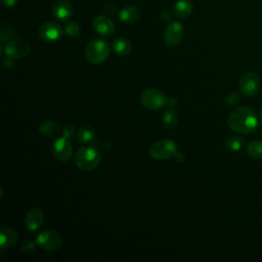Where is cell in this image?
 Listing matches in <instances>:
<instances>
[{
  "instance_id": "d6986e66",
  "label": "cell",
  "mask_w": 262,
  "mask_h": 262,
  "mask_svg": "<svg viewBox=\"0 0 262 262\" xmlns=\"http://www.w3.org/2000/svg\"><path fill=\"white\" fill-rule=\"evenodd\" d=\"M112 47H113V50L120 56H126L132 50L131 42L124 37L116 38L112 43Z\"/></svg>"
},
{
  "instance_id": "f546056e",
  "label": "cell",
  "mask_w": 262,
  "mask_h": 262,
  "mask_svg": "<svg viewBox=\"0 0 262 262\" xmlns=\"http://www.w3.org/2000/svg\"><path fill=\"white\" fill-rule=\"evenodd\" d=\"M16 2H17V0H2L3 5H4L5 7H8V8L15 6V5H16Z\"/></svg>"
},
{
  "instance_id": "7a4b0ae2",
  "label": "cell",
  "mask_w": 262,
  "mask_h": 262,
  "mask_svg": "<svg viewBox=\"0 0 262 262\" xmlns=\"http://www.w3.org/2000/svg\"><path fill=\"white\" fill-rule=\"evenodd\" d=\"M101 161V156L97 149L91 146L80 147L75 155L76 166L83 171L94 170L98 167Z\"/></svg>"
},
{
  "instance_id": "8992f818",
  "label": "cell",
  "mask_w": 262,
  "mask_h": 262,
  "mask_svg": "<svg viewBox=\"0 0 262 262\" xmlns=\"http://www.w3.org/2000/svg\"><path fill=\"white\" fill-rule=\"evenodd\" d=\"M36 243L37 246H39L41 249L48 252H53L59 249L61 245V238L55 230L45 229L38 234Z\"/></svg>"
},
{
  "instance_id": "5bb4252c",
  "label": "cell",
  "mask_w": 262,
  "mask_h": 262,
  "mask_svg": "<svg viewBox=\"0 0 262 262\" xmlns=\"http://www.w3.org/2000/svg\"><path fill=\"white\" fill-rule=\"evenodd\" d=\"M44 221V213L38 208L31 209L25 217V226L30 231L38 230Z\"/></svg>"
},
{
  "instance_id": "44dd1931",
  "label": "cell",
  "mask_w": 262,
  "mask_h": 262,
  "mask_svg": "<svg viewBox=\"0 0 262 262\" xmlns=\"http://www.w3.org/2000/svg\"><path fill=\"white\" fill-rule=\"evenodd\" d=\"M177 122H178V115L175 112V110L172 108V107L167 108L164 112L163 117H162L163 126L166 129H172V128H174L176 126Z\"/></svg>"
},
{
  "instance_id": "4fadbf2b",
  "label": "cell",
  "mask_w": 262,
  "mask_h": 262,
  "mask_svg": "<svg viewBox=\"0 0 262 262\" xmlns=\"http://www.w3.org/2000/svg\"><path fill=\"white\" fill-rule=\"evenodd\" d=\"M92 28L98 35L103 37H110L115 33L113 21L104 15L95 16L92 21Z\"/></svg>"
},
{
  "instance_id": "6da1fadb",
  "label": "cell",
  "mask_w": 262,
  "mask_h": 262,
  "mask_svg": "<svg viewBox=\"0 0 262 262\" xmlns=\"http://www.w3.org/2000/svg\"><path fill=\"white\" fill-rule=\"evenodd\" d=\"M227 125L232 131L249 134L256 130L258 118L251 108L242 106L233 110L228 115Z\"/></svg>"
},
{
  "instance_id": "ac0fdd59",
  "label": "cell",
  "mask_w": 262,
  "mask_h": 262,
  "mask_svg": "<svg viewBox=\"0 0 262 262\" xmlns=\"http://www.w3.org/2000/svg\"><path fill=\"white\" fill-rule=\"evenodd\" d=\"M38 131L41 135L45 137H54L60 132V125L56 121L47 120L41 123L38 128Z\"/></svg>"
},
{
  "instance_id": "52a82bcc",
  "label": "cell",
  "mask_w": 262,
  "mask_h": 262,
  "mask_svg": "<svg viewBox=\"0 0 262 262\" xmlns=\"http://www.w3.org/2000/svg\"><path fill=\"white\" fill-rule=\"evenodd\" d=\"M141 103L149 110H159L166 104L167 98L165 94L159 89L149 88L144 90L140 96Z\"/></svg>"
},
{
  "instance_id": "4316f807",
  "label": "cell",
  "mask_w": 262,
  "mask_h": 262,
  "mask_svg": "<svg viewBox=\"0 0 262 262\" xmlns=\"http://www.w3.org/2000/svg\"><path fill=\"white\" fill-rule=\"evenodd\" d=\"M12 36H13V31L11 29L2 27V29H1V41L2 42L10 40L12 38Z\"/></svg>"
},
{
  "instance_id": "2e32d148",
  "label": "cell",
  "mask_w": 262,
  "mask_h": 262,
  "mask_svg": "<svg viewBox=\"0 0 262 262\" xmlns=\"http://www.w3.org/2000/svg\"><path fill=\"white\" fill-rule=\"evenodd\" d=\"M139 17H140V9L134 5L127 6L122 10H120L119 12L120 20L126 24L135 23L139 19Z\"/></svg>"
},
{
  "instance_id": "603a6c76",
  "label": "cell",
  "mask_w": 262,
  "mask_h": 262,
  "mask_svg": "<svg viewBox=\"0 0 262 262\" xmlns=\"http://www.w3.org/2000/svg\"><path fill=\"white\" fill-rule=\"evenodd\" d=\"M246 151L250 158L256 159V160H262V140L251 141L247 145Z\"/></svg>"
},
{
  "instance_id": "8fae6325",
  "label": "cell",
  "mask_w": 262,
  "mask_h": 262,
  "mask_svg": "<svg viewBox=\"0 0 262 262\" xmlns=\"http://www.w3.org/2000/svg\"><path fill=\"white\" fill-rule=\"evenodd\" d=\"M183 33L184 29L182 24L178 21H172L168 25L164 32V41L169 46H175L181 42Z\"/></svg>"
},
{
  "instance_id": "277c9868",
  "label": "cell",
  "mask_w": 262,
  "mask_h": 262,
  "mask_svg": "<svg viewBox=\"0 0 262 262\" xmlns=\"http://www.w3.org/2000/svg\"><path fill=\"white\" fill-rule=\"evenodd\" d=\"M149 156L155 160H167L177 156V145L170 139H161L155 141L148 149Z\"/></svg>"
},
{
  "instance_id": "30bf717a",
  "label": "cell",
  "mask_w": 262,
  "mask_h": 262,
  "mask_svg": "<svg viewBox=\"0 0 262 262\" xmlns=\"http://www.w3.org/2000/svg\"><path fill=\"white\" fill-rule=\"evenodd\" d=\"M39 38L45 42H54L61 38L63 31L57 21H46L39 28Z\"/></svg>"
},
{
  "instance_id": "e0dca14e",
  "label": "cell",
  "mask_w": 262,
  "mask_h": 262,
  "mask_svg": "<svg viewBox=\"0 0 262 262\" xmlns=\"http://www.w3.org/2000/svg\"><path fill=\"white\" fill-rule=\"evenodd\" d=\"M193 9V4L190 0H178L173 6V13L179 18L187 17Z\"/></svg>"
},
{
  "instance_id": "9c48e42d",
  "label": "cell",
  "mask_w": 262,
  "mask_h": 262,
  "mask_svg": "<svg viewBox=\"0 0 262 262\" xmlns=\"http://www.w3.org/2000/svg\"><path fill=\"white\" fill-rule=\"evenodd\" d=\"M51 152L60 162L69 161L73 155V147L69 138L64 136L57 138L51 145Z\"/></svg>"
},
{
  "instance_id": "5b68a950",
  "label": "cell",
  "mask_w": 262,
  "mask_h": 262,
  "mask_svg": "<svg viewBox=\"0 0 262 262\" xmlns=\"http://www.w3.org/2000/svg\"><path fill=\"white\" fill-rule=\"evenodd\" d=\"M31 47L29 43L23 39L12 38L4 45V53L8 58L18 59L27 56L30 53Z\"/></svg>"
},
{
  "instance_id": "ffe728a7",
  "label": "cell",
  "mask_w": 262,
  "mask_h": 262,
  "mask_svg": "<svg viewBox=\"0 0 262 262\" xmlns=\"http://www.w3.org/2000/svg\"><path fill=\"white\" fill-rule=\"evenodd\" d=\"M95 138V130L90 125H84L77 131V139L82 143H89Z\"/></svg>"
},
{
  "instance_id": "83f0119b",
  "label": "cell",
  "mask_w": 262,
  "mask_h": 262,
  "mask_svg": "<svg viewBox=\"0 0 262 262\" xmlns=\"http://www.w3.org/2000/svg\"><path fill=\"white\" fill-rule=\"evenodd\" d=\"M238 101H239V96L236 93L229 94L225 99V102L227 105H235Z\"/></svg>"
},
{
  "instance_id": "cb8c5ba5",
  "label": "cell",
  "mask_w": 262,
  "mask_h": 262,
  "mask_svg": "<svg viewBox=\"0 0 262 262\" xmlns=\"http://www.w3.org/2000/svg\"><path fill=\"white\" fill-rule=\"evenodd\" d=\"M64 33L71 38L78 37L81 33V29H80L79 24L75 20H69L64 26Z\"/></svg>"
},
{
  "instance_id": "d6a6232c",
  "label": "cell",
  "mask_w": 262,
  "mask_h": 262,
  "mask_svg": "<svg viewBox=\"0 0 262 262\" xmlns=\"http://www.w3.org/2000/svg\"><path fill=\"white\" fill-rule=\"evenodd\" d=\"M260 124L262 126V110H261V113H260Z\"/></svg>"
},
{
  "instance_id": "f1b7e54d",
  "label": "cell",
  "mask_w": 262,
  "mask_h": 262,
  "mask_svg": "<svg viewBox=\"0 0 262 262\" xmlns=\"http://www.w3.org/2000/svg\"><path fill=\"white\" fill-rule=\"evenodd\" d=\"M177 103H178V101H177V99H176L175 97L167 98V102H166V104H167L168 106H170V107L174 108V107L177 105Z\"/></svg>"
},
{
  "instance_id": "9a60e30c",
  "label": "cell",
  "mask_w": 262,
  "mask_h": 262,
  "mask_svg": "<svg viewBox=\"0 0 262 262\" xmlns=\"http://www.w3.org/2000/svg\"><path fill=\"white\" fill-rule=\"evenodd\" d=\"M17 232L8 226H3L0 229V249L6 250L11 248L17 242Z\"/></svg>"
},
{
  "instance_id": "ba28073f",
  "label": "cell",
  "mask_w": 262,
  "mask_h": 262,
  "mask_svg": "<svg viewBox=\"0 0 262 262\" xmlns=\"http://www.w3.org/2000/svg\"><path fill=\"white\" fill-rule=\"evenodd\" d=\"M260 87V77L254 72L244 74L239 80V91L247 97L254 96Z\"/></svg>"
},
{
  "instance_id": "7402d4cb",
  "label": "cell",
  "mask_w": 262,
  "mask_h": 262,
  "mask_svg": "<svg viewBox=\"0 0 262 262\" xmlns=\"http://www.w3.org/2000/svg\"><path fill=\"white\" fill-rule=\"evenodd\" d=\"M245 144V139L241 136H229L224 141V148L228 151H237Z\"/></svg>"
},
{
  "instance_id": "d4e9b609",
  "label": "cell",
  "mask_w": 262,
  "mask_h": 262,
  "mask_svg": "<svg viewBox=\"0 0 262 262\" xmlns=\"http://www.w3.org/2000/svg\"><path fill=\"white\" fill-rule=\"evenodd\" d=\"M35 245H37L36 241H32L30 238L25 239L20 245V250L24 253H30L35 249Z\"/></svg>"
},
{
  "instance_id": "1f68e13d",
  "label": "cell",
  "mask_w": 262,
  "mask_h": 262,
  "mask_svg": "<svg viewBox=\"0 0 262 262\" xmlns=\"http://www.w3.org/2000/svg\"><path fill=\"white\" fill-rule=\"evenodd\" d=\"M175 159H176V161H178V162H180V163H183L184 162V160H185V158H184V156L182 155V154H177V156L175 157Z\"/></svg>"
},
{
  "instance_id": "484cf974",
  "label": "cell",
  "mask_w": 262,
  "mask_h": 262,
  "mask_svg": "<svg viewBox=\"0 0 262 262\" xmlns=\"http://www.w3.org/2000/svg\"><path fill=\"white\" fill-rule=\"evenodd\" d=\"M76 133V128L74 125L72 124H67L63 129H62V136L67 137V138H72L74 136V134Z\"/></svg>"
},
{
  "instance_id": "7c38bea8",
  "label": "cell",
  "mask_w": 262,
  "mask_h": 262,
  "mask_svg": "<svg viewBox=\"0 0 262 262\" xmlns=\"http://www.w3.org/2000/svg\"><path fill=\"white\" fill-rule=\"evenodd\" d=\"M73 12L74 7L70 0H55L52 5L53 16L60 21L69 20Z\"/></svg>"
},
{
  "instance_id": "3957f363",
  "label": "cell",
  "mask_w": 262,
  "mask_h": 262,
  "mask_svg": "<svg viewBox=\"0 0 262 262\" xmlns=\"http://www.w3.org/2000/svg\"><path fill=\"white\" fill-rule=\"evenodd\" d=\"M110 54V45L106 41L101 39L91 40L86 49L85 56L88 62L92 64H99L103 62Z\"/></svg>"
},
{
  "instance_id": "4dcf8cb0",
  "label": "cell",
  "mask_w": 262,
  "mask_h": 262,
  "mask_svg": "<svg viewBox=\"0 0 262 262\" xmlns=\"http://www.w3.org/2000/svg\"><path fill=\"white\" fill-rule=\"evenodd\" d=\"M171 17V14L168 10H163L162 13H161V18L164 20V21H168Z\"/></svg>"
}]
</instances>
